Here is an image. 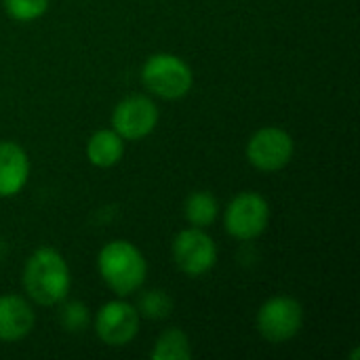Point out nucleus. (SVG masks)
<instances>
[{
    "mask_svg": "<svg viewBox=\"0 0 360 360\" xmlns=\"http://www.w3.org/2000/svg\"><path fill=\"white\" fill-rule=\"evenodd\" d=\"M21 281L30 300L46 308L61 304L72 287L65 259L51 247H40L27 257Z\"/></svg>",
    "mask_w": 360,
    "mask_h": 360,
    "instance_id": "1",
    "label": "nucleus"
},
{
    "mask_svg": "<svg viewBox=\"0 0 360 360\" xmlns=\"http://www.w3.org/2000/svg\"><path fill=\"white\" fill-rule=\"evenodd\" d=\"M97 268L103 283L120 297L141 289L148 276V264L141 251L129 240L108 243L99 251Z\"/></svg>",
    "mask_w": 360,
    "mask_h": 360,
    "instance_id": "2",
    "label": "nucleus"
},
{
    "mask_svg": "<svg viewBox=\"0 0 360 360\" xmlns=\"http://www.w3.org/2000/svg\"><path fill=\"white\" fill-rule=\"evenodd\" d=\"M141 80L146 89L160 99H181L194 84L192 68L173 53L150 55L141 68Z\"/></svg>",
    "mask_w": 360,
    "mask_h": 360,
    "instance_id": "3",
    "label": "nucleus"
},
{
    "mask_svg": "<svg viewBox=\"0 0 360 360\" xmlns=\"http://www.w3.org/2000/svg\"><path fill=\"white\" fill-rule=\"evenodd\" d=\"M257 331L272 344H285L293 340L304 327V308L289 295L270 297L257 312Z\"/></svg>",
    "mask_w": 360,
    "mask_h": 360,
    "instance_id": "4",
    "label": "nucleus"
},
{
    "mask_svg": "<svg viewBox=\"0 0 360 360\" xmlns=\"http://www.w3.org/2000/svg\"><path fill=\"white\" fill-rule=\"evenodd\" d=\"M270 221V207L264 196L257 192H240L232 198L226 209L224 226L230 236L236 240H253L268 228Z\"/></svg>",
    "mask_w": 360,
    "mask_h": 360,
    "instance_id": "5",
    "label": "nucleus"
},
{
    "mask_svg": "<svg viewBox=\"0 0 360 360\" xmlns=\"http://www.w3.org/2000/svg\"><path fill=\"white\" fill-rule=\"evenodd\" d=\"M173 259L177 268L196 278L207 274L217 262V247L205 228H186L173 238Z\"/></svg>",
    "mask_w": 360,
    "mask_h": 360,
    "instance_id": "6",
    "label": "nucleus"
},
{
    "mask_svg": "<svg viewBox=\"0 0 360 360\" xmlns=\"http://www.w3.org/2000/svg\"><path fill=\"white\" fill-rule=\"evenodd\" d=\"M295 152L293 137L278 127H264L255 131L247 143L249 162L264 173H274L285 169Z\"/></svg>",
    "mask_w": 360,
    "mask_h": 360,
    "instance_id": "7",
    "label": "nucleus"
},
{
    "mask_svg": "<svg viewBox=\"0 0 360 360\" xmlns=\"http://www.w3.org/2000/svg\"><path fill=\"white\" fill-rule=\"evenodd\" d=\"M95 333L105 346L112 348H122L131 344L139 333L137 308L122 300L103 304L95 316Z\"/></svg>",
    "mask_w": 360,
    "mask_h": 360,
    "instance_id": "8",
    "label": "nucleus"
},
{
    "mask_svg": "<svg viewBox=\"0 0 360 360\" xmlns=\"http://www.w3.org/2000/svg\"><path fill=\"white\" fill-rule=\"evenodd\" d=\"M112 124L114 131L127 139V141H137L148 137L156 124H158V108L156 103L146 97V95H131L118 101L112 114Z\"/></svg>",
    "mask_w": 360,
    "mask_h": 360,
    "instance_id": "9",
    "label": "nucleus"
},
{
    "mask_svg": "<svg viewBox=\"0 0 360 360\" xmlns=\"http://www.w3.org/2000/svg\"><path fill=\"white\" fill-rule=\"evenodd\" d=\"M30 160L25 150L15 141H0V196H17L27 184Z\"/></svg>",
    "mask_w": 360,
    "mask_h": 360,
    "instance_id": "10",
    "label": "nucleus"
},
{
    "mask_svg": "<svg viewBox=\"0 0 360 360\" xmlns=\"http://www.w3.org/2000/svg\"><path fill=\"white\" fill-rule=\"evenodd\" d=\"M34 329V310L19 295H0V342H19Z\"/></svg>",
    "mask_w": 360,
    "mask_h": 360,
    "instance_id": "11",
    "label": "nucleus"
},
{
    "mask_svg": "<svg viewBox=\"0 0 360 360\" xmlns=\"http://www.w3.org/2000/svg\"><path fill=\"white\" fill-rule=\"evenodd\" d=\"M122 154H124V139L114 129L112 131L101 129L93 133L91 139L86 141V158L91 165L99 169H110L118 165Z\"/></svg>",
    "mask_w": 360,
    "mask_h": 360,
    "instance_id": "12",
    "label": "nucleus"
},
{
    "mask_svg": "<svg viewBox=\"0 0 360 360\" xmlns=\"http://www.w3.org/2000/svg\"><path fill=\"white\" fill-rule=\"evenodd\" d=\"M217 213H219V205H217V198L211 192L198 190V192H192L186 198L184 215H186L188 224L194 226V228H207V226H211L215 221Z\"/></svg>",
    "mask_w": 360,
    "mask_h": 360,
    "instance_id": "13",
    "label": "nucleus"
},
{
    "mask_svg": "<svg viewBox=\"0 0 360 360\" xmlns=\"http://www.w3.org/2000/svg\"><path fill=\"white\" fill-rule=\"evenodd\" d=\"M150 356L154 360H188L192 356L190 340L181 329H167L154 342Z\"/></svg>",
    "mask_w": 360,
    "mask_h": 360,
    "instance_id": "14",
    "label": "nucleus"
},
{
    "mask_svg": "<svg viewBox=\"0 0 360 360\" xmlns=\"http://www.w3.org/2000/svg\"><path fill=\"white\" fill-rule=\"evenodd\" d=\"M137 312H139V316H146L150 321H162L173 312V300L165 291L152 289L139 297Z\"/></svg>",
    "mask_w": 360,
    "mask_h": 360,
    "instance_id": "15",
    "label": "nucleus"
},
{
    "mask_svg": "<svg viewBox=\"0 0 360 360\" xmlns=\"http://www.w3.org/2000/svg\"><path fill=\"white\" fill-rule=\"evenodd\" d=\"M4 11L15 21H34L49 8V0H2Z\"/></svg>",
    "mask_w": 360,
    "mask_h": 360,
    "instance_id": "16",
    "label": "nucleus"
},
{
    "mask_svg": "<svg viewBox=\"0 0 360 360\" xmlns=\"http://www.w3.org/2000/svg\"><path fill=\"white\" fill-rule=\"evenodd\" d=\"M59 323L68 333H80L89 327V308L82 302H68L61 308Z\"/></svg>",
    "mask_w": 360,
    "mask_h": 360,
    "instance_id": "17",
    "label": "nucleus"
}]
</instances>
